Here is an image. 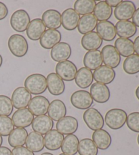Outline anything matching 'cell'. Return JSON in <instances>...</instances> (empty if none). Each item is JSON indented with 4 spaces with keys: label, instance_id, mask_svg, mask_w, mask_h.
Here are the masks:
<instances>
[{
    "label": "cell",
    "instance_id": "6da1fadb",
    "mask_svg": "<svg viewBox=\"0 0 139 155\" xmlns=\"http://www.w3.org/2000/svg\"><path fill=\"white\" fill-rule=\"evenodd\" d=\"M25 87L32 94H41L47 89L46 78L42 74H31L25 79Z\"/></svg>",
    "mask_w": 139,
    "mask_h": 155
},
{
    "label": "cell",
    "instance_id": "7a4b0ae2",
    "mask_svg": "<svg viewBox=\"0 0 139 155\" xmlns=\"http://www.w3.org/2000/svg\"><path fill=\"white\" fill-rule=\"evenodd\" d=\"M128 115L122 109H112L107 112L105 122L107 126L113 130H118L124 126Z\"/></svg>",
    "mask_w": 139,
    "mask_h": 155
},
{
    "label": "cell",
    "instance_id": "3957f363",
    "mask_svg": "<svg viewBox=\"0 0 139 155\" xmlns=\"http://www.w3.org/2000/svg\"><path fill=\"white\" fill-rule=\"evenodd\" d=\"M8 48L13 55L22 58L28 52L29 45L27 41L20 34H13L8 39Z\"/></svg>",
    "mask_w": 139,
    "mask_h": 155
},
{
    "label": "cell",
    "instance_id": "277c9868",
    "mask_svg": "<svg viewBox=\"0 0 139 155\" xmlns=\"http://www.w3.org/2000/svg\"><path fill=\"white\" fill-rule=\"evenodd\" d=\"M83 119L87 127L94 131L102 129L105 124V120L103 115L95 108H89L87 109L83 115Z\"/></svg>",
    "mask_w": 139,
    "mask_h": 155
},
{
    "label": "cell",
    "instance_id": "5b68a950",
    "mask_svg": "<svg viewBox=\"0 0 139 155\" xmlns=\"http://www.w3.org/2000/svg\"><path fill=\"white\" fill-rule=\"evenodd\" d=\"M30 22L31 19L28 12L23 9L15 11L10 18V25L17 32L26 31Z\"/></svg>",
    "mask_w": 139,
    "mask_h": 155
},
{
    "label": "cell",
    "instance_id": "8992f818",
    "mask_svg": "<svg viewBox=\"0 0 139 155\" xmlns=\"http://www.w3.org/2000/svg\"><path fill=\"white\" fill-rule=\"evenodd\" d=\"M56 74L60 78L66 81H71L75 79L77 73V66L71 61L66 60L58 62L56 66Z\"/></svg>",
    "mask_w": 139,
    "mask_h": 155
},
{
    "label": "cell",
    "instance_id": "52a82bcc",
    "mask_svg": "<svg viewBox=\"0 0 139 155\" xmlns=\"http://www.w3.org/2000/svg\"><path fill=\"white\" fill-rule=\"evenodd\" d=\"M71 103L74 107L85 110L90 108L93 105V99L88 91L77 90L72 94Z\"/></svg>",
    "mask_w": 139,
    "mask_h": 155
},
{
    "label": "cell",
    "instance_id": "ba28073f",
    "mask_svg": "<svg viewBox=\"0 0 139 155\" xmlns=\"http://www.w3.org/2000/svg\"><path fill=\"white\" fill-rule=\"evenodd\" d=\"M100 52L103 61L105 66L113 69L119 65L121 62V55L113 45H105Z\"/></svg>",
    "mask_w": 139,
    "mask_h": 155
},
{
    "label": "cell",
    "instance_id": "9c48e42d",
    "mask_svg": "<svg viewBox=\"0 0 139 155\" xmlns=\"http://www.w3.org/2000/svg\"><path fill=\"white\" fill-rule=\"evenodd\" d=\"M31 100V94L25 87H18L15 89L12 95V103L17 109L26 108Z\"/></svg>",
    "mask_w": 139,
    "mask_h": 155
},
{
    "label": "cell",
    "instance_id": "30bf717a",
    "mask_svg": "<svg viewBox=\"0 0 139 155\" xmlns=\"http://www.w3.org/2000/svg\"><path fill=\"white\" fill-rule=\"evenodd\" d=\"M135 4L131 1H122L114 10V16L119 21H129L136 11Z\"/></svg>",
    "mask_w": 139,
    "mask_h": 155
},
{
    "label": "cell",
    "instance_id": "8fae6325",
    "mask_svg": "<svg viewBox=\"0 0 139 155\" xmlns=\"http://www.w3.org/2000/svg\"><path fill=\"white\" fill-rule=\"evenodd\" d=\"M34 116L27 108L18 109L13 114L12 121L14 126L17 128L29 127L33 122Z\"/></svg>",
    "mask_w": 139,
    "mask_h": 155
},
{
    "label": "cell",
    "instance_id": "7c38bea8",
    "mask_svg": "<svg viewBox=\"0 0 139 155\" xmlns=\"http://www.w3.org/2000/svg\"><path fill=\"white\" fill-rule=\"evenodd\" d=\"M29 109L33 116H44L48 113L50 102L48 98L43 96H36L31 98L29 104Z\"/></svg>",
    "mask_w": 139,
    "mask_h": 155
},
{
    "label": "cell",
    "instance_id": "4fadbf2b",
    "mask_svg": "<svg viewBox=\"0 0 139 155\" xmlns=\"http://www.w3.org/2000/svg\"><path fill=\"white\" fill-rule=\"evenodd\" d=\"M90 95L98 103H105L110 98L111 93L107 85L96 82L91 85Z\"/></svg>",
    "mask_w": 139,
    "mask_h": 155
},
{
    "label": "cell",
    "instance_id": "5bb4252c",
    "mask_svg": "<svg viewBox=\"0 0 139 155\" xmlns=\"http://www.w3.org/2000/svg\"><path fill=\"white\" fill-rule=\"evenodd\" d=\"M62 36L57 29L45 30L39 39L40 45L45 49H52L55 45L60 42Z\"/></svg>",
    "mask_w": 139,
    "mask_h": 155
},
{
    "label": "cell",
    "instance_id": "9a60e30c",
    "mask_svg": "<svg viewBox=\"0 0 139 155\" xmlns=\"http://www.w3.org/2000/svg\"><path fill=\"white\" fill-rule=\"evenodd\" d=\"M77 120L73 116H65L57 123V130L63 135H72L78 129Z\"/></svg>",
    "mask_w": 139,
    "mask_h": 155
},
{
    "label": "cell",
    "instance_id": "2e32d148",
    "mask_svg": "<svg viewBox=\"0 0 139 155\" xmlns=\"http://www.w3.org/2000/svg\"><path fill=\"white\" fill-rule=\"evenodd\" d=\"M71 47L67 42H60L52 48L50 52L52 59L57 62L66 61L71 57Z\"/></svg>",
    "mask_w": 139,
    "mask_h": 155
},
{
    "label": "cell",
    "instance_id": "e0dca14e",
    "mask_svg": "<svg viewBox=\"0 0 139 155\" xmlns=\"http://www.w3.org/2000/svg\"><path fill=\"white\" fill-rule=\"evenodd\" d=\"M80 19L79 15L73 8H67L61 14V24L64 29L68 31H73L78 25Z\"/></svg>",
    "mask_w": 139,
    "mask_h": 155
},
{
    "label": "cell",
    "instance_id": "ac0fdd59",
    "mask_svg": "<svg viewBox=\"0 0 139 155\" xmlns=\"http://www.w3.org/2000/svg\"><path fill=\"white\" fill-rule=\"evenodd\" d=\"M32 129L35 132L41 135H45L52 129L54 122L49 116L46 115L36 116L31 124Z\"/></svg>",
    "mask_w": 139,
    "mask_h": 155
},
{
    "label": "cell",
    "instance_id": "d6986e66",
    "mask_svg": "<svg viewBox=\"0 0 139 155\" xmlns=\"http://www.w3.org/2000/svg\"><path fill=\"white\" fill-rule=\"evenodd\" d=\"M97 33L102 40L111 42L116 37V30L114 24L109 21H100L97 25Z\"/></svg>",
    "mask_w": 139,
    "mask_h": 155
},
{
    "label": "cell",
    "instance_id": "ffe728a7",
    "mask_svg": "<svg viewBox=\"0 0 139 155\" xmlns=\"http://www.w3.org/2000/svg\"><path fill=\"white\" fill-rule=\"evenodd\" d=\"M116 75L113 69L105 65L100 66L93 73V77L96 81L105 85L111 84L116 78Z\"/></svg>",
    "mask_w": 139,
    "mask_h": 155
},
{
    "label": "cell",
    "instance_id": "44dd1931",
    "mask_svg": "<svg viewBox=\"0 0 139 155\" xmlns=\"http://www.w3.org/2000/svg\"><path fill=\"white\" fill-rule=\"evenodd\" d=\"M46 81L48 90L52 95L59 96L63 94L65 92V83L56 73H50L47 77Z\"/></svg>",
    "mask_w": 139,
    "mask_h": 155
},
{
    "label": "cell",
    "instance_id": "7402d4cb",
    "mask_svg": "<svg viewBox=\"0 0 139 155\" xmlns=\"http://www.w3.org/2000/svg\"><path fill=\"white\" fill-rule=\"evenodd\" d=\"M42 20L45 26L50 29H57L60 28L61 14L57 10L50 9L42 15Z\"/></svg>",
    "mask_w": 139,
    "mask_h": 155
},
{
    "label": "cell",
    "instance_id": "603a6c76",
    "mask_svg": "<svg viewBox=\"0 0 139 155\" xmlns=\"http://www.w3.org/2000/svg\"><path fill=\"white\" fill-rule=\"evenodd\" d=\"M64 138V135L57 130H51L45 135L44 146L49 150H57L61 148Z\"/></svg>",
    "mask_w": 139,
    "mask_h": 155
},
{
    "label": "cell",
    "instance_id": "cb8c5ba5",
    "mask_svg": "<svg viewBox=\"0 0 139 155\" xmlns=\"http://www.w3.org/2000/svg\"><path fill=\"white\" fill-rule=\"evenodd\" d=\"M45 26L41 18H34L32 20L26 29V36L33 41L40 39L45 31Z\"/></svg>",
    "mask_w": 139,
    "mask_h": 155
},
{
    "label": "cell",
    "instance_id": "d4e9b609",
    "mask_svg": "<svg viewBox=\"0 0 139 155\" xmlns=\"http://www.w3.org/2000/svg\"><path fill=\"white\" fill-rule=\"evenodd\" d=\"M116 34L119 38H132L137 31V28L130 21H118L115 25Z\"/></svg>",
    "mask_w": 139,
    "mask_h": 155
},
{
    "label": "cell",
    "instance_id": "484cf974",
    "mask_svg": "<svg viewBox=\"0 0 139 155\" xmlns=\"http://www.w3.org/2000/svg\"><path fill=\"white\" fill-rule=\"evenodd\" d=\"M103 58L99 50L90 51L85 53L84 58V64L91 71L97 70L102 66Z\"/></svg>",
    "mask_w": 139,
    "mask_h": 155
},
{
    "label": "cell",
    "instance_id": "4316f807",
    "mask_svg": "<svg viewBox=\"0 0 139 155\" xmlns=\"http://www.w3.org/2000/svg\"><path fill=\"white\" fill-rule=\"evenodd\" d=\"M81 44L83 48L88 51L98 50L102 46L103 40L96 31H92L82 37Z\"/></svg>",
    "mask_w": 139,
    "mask_h": 155
},
{
    "label": "cell",
    "instance_id": "83f0119b",
    "mask_svg": "<svg viewBox=\"0 0 139 155\" xmlns=\"http://www.w3.org/2000/svg\"><path fill=\"white\" fill-rule=\"evenodd\" d=\"M48 114L53 121L58 122L66 116V107L65 104L59 99L54 100L50 103Z\"/></svg>",
    "mask_w": 139,
    "mask_h": 155
},
{
    "label": "cell",
    "instance_id": "f1b7e54d",
    "mask_svg": "<svg viewBox=\"0 0 139 155\" xmlns=\"http://www.w3.org/2000/svg\"><path fill=\"white\" fill-rule=\"evenodd\" d=\"M92 141L98 149L105 150L111 146L112 138L111 135L106 130L100 129L95 130L93 133Z\"/></svg>",
    "mask_w": 139,
    "mask_h": 155
},
{
    "label": "cell",
    "instance_id": "f546056e",
    "mask_svg": "<svg viewBox=\"0 0 139 155\" xmlns=\"http://www.w3.org/2000/svg\"><path fill=\"white\" fill-rule=\"evenodd\" d=\"M97 24L98 20L94 15H85L80 18L77 29L80 34L85 35L94 31V29L97 28Z\"/></svg>",
    "mask_w": 139,
    "mask_h": 155
},
{
    "label": "cell",
    "instance_id": "4dcf8cb0",
    "mask_svg": "<svg viewBox=\"0 0 139 155\" xmlns=\"http://www.w3.org/2000/svg\"><path fill=\"white\" fill-rule=\"evenodd\" d=\"M26 148L33 152H39L44 148V137L39 133L32 131L27 136L26 140Z\"/></svg>",
    "mask_w": 139,
    "mask_h": 155
},
{
    "label": "cell",
    "instance_id": "1f68e13d",
    "mask_svg": "<svg viewBox=\"0 0 139 155\" xmlns=\"http://www.w3.org/2000/svg\"><path fill=\"white\" fill-rule=\"evenodd\" d=\"M93 80L94 77L92 72L87 68L82 67L77 71L75 82L78 87L82 89H85L92 84Z\"/></svg>",
    "mask_w": 139,
    "mask_h": 155
},
{
    "label": "cell",
    "instance_id": "d6a6232c",
    "mask_svg": "<svg viewBox=\"0 0 139 155\" xmlns=\"http://www.w3.org/2000/svg\"><path fill=\"white\" fill-rule=\"evenodd\" d=\"M28 136L27 130L23 128H17L9 135L8 143L12 148L23 146Z\"/></svg>",
    "mask_w": 139,
    "mask_h": 155
},
{
    "label": "cell",
    "instance_id": "836d02e7",
    "mask_svg": "<svg viewBox=\"0 0 139 155\" xmlns=\"http://www.w3.org/2000/svg\"><path fill=\"white\" fill-rule=\"evenodd\" d=\"M79 139L76 135H69L64 138L61 150L63 153L67 155H75L78 152Z\"/></svg>",
    "mask_w": 139,
    "mask_h": 155
},
{
    "label": "cell",
    "instance_id": "e575fe53",
    "mask_svg": "<svg viewBox=\"0 0 139 155\" xmlns=\"http://www.w3.org/2000/svg\"><path fill=\"white\" fill-rule=\"evenodd\" d=\"M115 48L117 49L120 55L128 58L134 53V43L130 39L117 38L115 42Z\"/></svg>",
    "mask_w": 139,
    "mask_h": 155
},
{
    "label": "cell",
    "instance_id": "d590c367",
    "mask_svg": "<svg viewBox=\"0 0 139 155\" xmlns=\"http://www.w3.org/2000/svg\"><path fill=\"white\" fill-rule=\"evenodd\" d=\"M113 14V9L109 6L106 1H101L96 4L94 10V15L98 21H108Z\"/></svg>",
    "mask_w": 139,
    "mask_h": 155
},
{
    "label": "cell",
    "instance_id": "8d00e7d4",
    "mask_svg": "<svg viewBox=\"0 0 139 155\" xmlns=\"http://www.w3.org/2000/svg\"><path fill=\"white\" fill-rule=\"evenodd\" d=\"M94 0H77L74 4V10L78 15L92 14L96 6Z\"/></svg>",
    "mask_w": 139,
    "mask_h": 155
},
{
    "label": "cell",
    "instance_id": "74e56055",
    "mask_svg": "<svg viewBox=\"0 0 139 155\" xmlns=\"http://www.w3.org/2000/svg\"><path fill=\"white\" fill-rule=\"evenodd\" d=\"M78 152L80 155H97L98 149L91 139H83L79 143Z\"/></svg>",
    "mask_w": 139,
    "mask_h": 155
},
{
    "label": "cell",
    "instance_id": "f35d334b",
    "mask_svg": "<svg viewBox=\"0 0 139 155\" xmlns=\"http://www.w3.org/2000/svg\"><path fill=\"white\" fill-rule=\"evenodd\" d=\"M123 69L128 74L139 73V55L133 54L125 58L123 64Z\"/></svg>",
    "mask_w": 139,
    "mask_h": 155
},
{
    "label": "cell",
    "instance_id": "ab89813d",
    "mask_svg": "<svg viewBox=\"0 0 139 155\" xmlns=\"http://www.w3.org/2000/svg\"><path fill=\"white\" fill-rule=\"evenodd\" d=\"M14 107L10 98L5 95H0V116H9L12 114Z\"/></svg>",
    "mask_w": 139,
    "mask_h": 155
},
{
    "label": "cell",
    "instance_id": "60d3db41",
    "mask_svg": "<svg viewBox=\"0 0 139 155\" xmlns=\"http://www.w3.org/2000/svg\"><path fill=\"white\" fill-rule=\"evenodd\" d=\"M14 128V124L10 117L0 116V135L9 136Z\"/></svg>",
    "mask_w": 139,
    "mask_h": 155
},
{
    "label": "cell",
    "instance_id": "b9f144b4",
    "mask_svg": "<svg viewBox=\"0 0 139 155\" xmlns=\"http://www.w3.org/2000/svg\"><path fill=\"white\" fill-rule=\"evenodd\" d=\"M128 127L132 131L139 133V112H132L127 117Z\"/></svg>",
    "mask_w": 139,
    "mask_h": 155
},
{
    "label": "cell",
    "instance_id": "7bdbcfd3",
    "mask_svg": "<svg viewBox=\"0 0 139 155\" xmlns=\"http://www.w3.org/2000/svg\"><path fill=\"white\" fill-rule=\"evenodd\" d=\"M12 155H35L30 150L24 146L17 147L12 150Z\"/></svg>",
    "mask_w": 139,
    "mask_h": 155
},
{
    "label": "cell",
    "instance_id": "ee69618b",
    "mask_svg": "<svg viewBox=\"0 0 139 155\" xmlns=\"http://www.w3.org/2000/svg\"><path fill=\"white\" fill-rule=\"evenodd\" d=\"M8 15V9L4 3L0 2V21L4 19Z\"/></svg>",
    "mask_w": 139,
    "mask_h": 155
},
{
    "label": "cell",
    "instance_id": "f6af8a7d",
    "mask_svg": "<svg viewBox=\"0 0 139 155\" xmlns=\"http://www.w3.org/2000/svg\"><path fill=\"white\" fill-rule=\"evenodd\" d=\"M132 23L134 24L136 27L139 28V8L136 10L132 17Z\"/></svg>",
    "mask_w": 139,
    "mask_h": 155
},
{
    "label": "cell",
    "instance_id": "bcb514c9",
    "mask_svg": "<svg viewBox=\"0 0 139 155\" xmlns=\"http://www.w3.org/2000/svg\"><path fill=\"white\" fill-rule=\"evenodd\" d=\"M0 155H12V151L6 146L0 147Z\"/></svg>",
    "mask_w": 139,
    "mask_h": 155
},
{
    "label": "cell",
    "instance_id": "7dc6e473",
    "mask_svg": "<svg viewBox=\"0 0 139 155\" xmlns=\"http://www.w3.org/2000/svg\"><path fill=\"white\" fill-rule=\"evenodd\" d=\"M122 2V1H121V0H107V1H106V2L107 3L109 6H111V8L112 7L116 8Z\"/></svg>",
    "mask_w": 139,
    "mask_h": 155
},
{
    "label": "cell",
    "instance_id": "c3c4849f",
    "mask_svg": "<svg viewBox=\"0 0 139 155\" xmlns=\"http://www.w3.org/2000/svg\"><path fill=\"white\" fill-rule=\"evenodd\" d=\"M133 43L134 51L136 53V55H139V36L136 37Z\"/></svg>",
    "mask_w": 139,
    "mask_h": 155
},
{
    "label": "cell",
    "instance_id": "681fc988",
    "mask_svg": "<svg viewBox=\"0 0 139 155\" xmlns=\"http://www.w3.org/2000/svg\"><path fill=\"white\" fill-rule=\"evenodd\" d=\"M136 97H137L138 99L139 100V86L136 88Z\"/></svg>",
    "mask_w": 139,
    "mask_h": 155
},
{
    "label": "cell",
    "instance_id": "f907efd6",
    "mask_svg": "<svg viewBox=\"0 0 139 155\" xmlns=\"http://www.w3.org/2000/svg\"><path fill=\"white\" fill-rule=\"evenodd\" d=\"M2 64H3V58H2V56L0 55V68H1Z\"/></svg>",
    "mask_w": 139,
    "mask_h": 155
},
{
    "label": "cell",
    "instance_id": "816d5d0a",
    "mask_svg": "<svg viewBox=\"0 0 139 155\" xmlns=\"http://www.w3.org/2000/svg\"><path fill=\"white\" fill-rule=\"evenodd\" d=\"M2 143H3V138L2 135H0V147L2 145Z\"/></svg>",
    "mask_w": 139,
    "mask_h": 155
},
{
    "label": "cell",
    "instance_id": "f5cc1de1",
    "mask_svg": "<svg viewBox=\"0 0 139 155\" xmlns=\"http://www.w3.org/2000/svg\"><path fill=\"white\" fill-rule=\"evenodd\" d=\"M41 155H54V154H52V153H50V152H44V153L42 154Z\"/></svg>",
    "mask_w": 139,
    "mask_h": 155
},
{
    "label": "cell",
    "instance_id": "db71d44e",
    "mask_svg": "<svg viewBox=\"0 0 139 155\" xmlns=\"http://www.w3.org/2000/svg\"><path fill=\"white\" fill-rule=\"evenodd\" d=\"M137 142H138V145H139V134H138V137H137Z\"/></svg>",
    "mask_w": 139,
    "mask_h": 155
},
{
    "label": "cell",
    "instance_id": "11a10c76",
    "mask_svg": "<svg viewBox=\"0 0 139 155\" xmlns=\"http://www.w3.org/2000/svg\"><path fill=\"white\" fill-rule=\"evenodd\" d=\"M59 155H67V154H64V153H61V154H60Z\"/></svg>",
    "mask_w": 139,
    "mask_h": 155
}]
</instances>
